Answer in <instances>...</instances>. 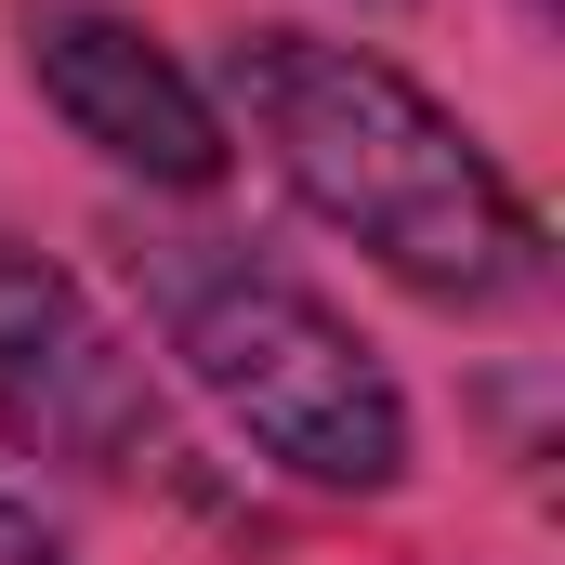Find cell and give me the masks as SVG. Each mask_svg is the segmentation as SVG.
I'll return each mask as SVG.
<instances>
[{
    "label": "cell",
    "instance_id": "obj_3",
    "mask_svg": "<svg viewBox=\"0 0 565 565\" xmlns=\"http://www.w3.org/2000/svg\"><path fill=\"white\" fill-rule=\"evenodd\" d=\"M0 447L66 473V487L198 500V447L171 422V382L132 355V329L26 237H0Z\"/></svg>",
    "mask_w": 565,
    "mask_h": 565
},
{
    "label": "cell",
    "instance_id": "obj_1",
    "mask_svg": "<svg viewBox=\"0 0 565 565\" xmlns=\"http://www.w3.org/2000/svg\"><path fill=\"white\" fill-rule=\"evenodd\" d=\"M211 106L277 171V198L316 237H342L408 302H434V316H526L553 289L540 198L487 158V132L460 106H434L395 53L329 40V26H237Z\"/></svg>",
    "mask_w": 565,
    "mask_h": 565
},
{
    "label": "cell",
    "instance_id": "obj_5",
    "mask_svg": "<svg viewBox=\"0 0 565 565\" xmlns=\"http://www.w3.org/2000/svg\"><path fill=\"white\" fill-rule=\"evenodd\" d=\"M0 565H79V540H66L26 487H0Z\"/></svg>",
    "mask_w": 565,
    "mask_h": 565
},
{
    "label": "cell",
    "instance_id": "obj_2",
    "mask_svg": "<svg viewBox=\"0 0 565 565\" xmlns=\"http://www.w3.org/2000/svg\"><path fill=\"white\" fill-rule=\"evenodd\" d=\"M132 277L171 382L277 487H302V500H395L408 487V460H422L408 382L316 277H289L250 237H145Z\"/></svg>",
    "mask_w": 565,
    "mask_h": 565
},
{
    "label": "cell",
    "instance_id": "obj_4",
    "mask_svg": "<svg viewBox=\"0 0 565 565\" xmlns=\"http://www.w3.org/2000/svg\"><path fill=\"white\" fill-rule=\"evenodd\" d=\"M13 53H26V93L66 119V145H93L119 184L145 198H224L237 132L211 106V79L119 0H13Z\"/></svg>",
    "mask_w": 565,
    "mask_h": 565
}]
</instances>
